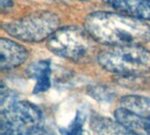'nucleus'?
Instances as JSON below:
<instances>
[{
  "label": "nucleus",
  "instance_id": "f257e3e1",
  "mask_svg": "<svg viewBox=\"0 0 150 135\" xmlns=\"http://www.w3.org/2000/svg\"><path fill=\"white\" fill-rule=\"evenodd\" d=\"M84 26L97 42L108 46L142 45L150 42L149 25L130 15L96 11L85 18Z\"/></svg>",
  "mask_w": 150,
  "mask_h": 135
},
{
  "label": "nucleus",
  "instance_id": "f03ea898",
  "mask_svg": "<svg viewBox=\"0 0 150 135\" xmlns=\"http://www.w3.org/2000/svg\"><path fill=\"white\" fill-rule=\"evenodd\" d=\"M96 41L85 29L70 26L58 28L47 41V49L69 61L84 64L96 55Z\"/></svg>",
  "mask_w": 150,
  "mask_h": 135
},
{
  "label": "nucleus",
  "instance_id": "7ed1b4c3",
  "mask_svg": "<svg viewBox=\"0 0 150 135\" xmlns=\"http://www.w3.org/2000/svg\"><path fill=\"white\" fill-rule=\"evenodd\" d=\"M98 62L105 71L123 77H137L150 73V51L142 45L114 46L101 52Z\"/></svg>",
  "mask_w": 150,
  "mask_h": 135
},
{
  "label": "nucleus",
  "instance_id": "20e7f679",
  "mask_svg": "<svg viewBox=\"0 0 150 135\" xmlns=\"http://www.w3.org/2000/svg\"><path fill=\"white\" fill-rule=\"evenodd\" d=\"M60 25L56 13L50 11H36L18 19L2 25V28L11 36L25 42H39L47 39Z\"/></svg>",
  "mask_w": 150,
  "mask_h": 135
},
{
  "label": "nucleus",
  "instance_id": "39448f33",
  "mask_svg": "<svg viewBox=\"0 0 150 135\" xmlns=\"http://www.w3.org/2000/svg\"><path fill=\"white\" fill-rule=\"evenodd\" d=\"M1 135H36L43 130V115L28 101H17L1 111Z\"/></svg>",
  "mask_w": 150,
  "mask_h": 135
},
{
  "label": "nucleus",
  "instance_id": "423d86ee",
  "mask_svg": "<svg viewBox=\"0 0 150 135\" xmlns=\"http://www.w3.org/2000/svg\"><path fill=\"white\" fill-rule=\"evenodd\" d=\"M27 50L18 43L6 38L0 40V67L10 70L19 66L26 60Z\"/></svg>",
  "mask_w": 150,
  "mask_h": 135
},
{
  "label": "nucleus",
  "instance_id": "0eeeda50",
  "mask_svg": "<svg viewBox=\"0 0 150 135\" xmlns=\"http://www.w3.org/2000/svg\"><path fill=\"white\" fill-rule=\"evenodd\" d=\"M51 62L49 60H40L31 64L26 69L27 75L35 80L33 94L46 92L51 87Z\"/></svg>",
  "mask_w": 150,
  "mask_h": 135
},
{
  "label": "nucleus",
  "instance_id": "6e6552de",
  "mask_svg": "<svg viewBox=\"0 0 150 135\" xmlns=\"http://www.w3.org/2000/svg\"><path fill=\"white\" fill-rule=\"evenodd\" d=\"M112 7L144 20H150L149 0H103Z\"/></svg>",
  "mask_w": 150,
  "mask_h": 135
},
{
  "label": "nucleus",
  "instance_id": "1a4fd4ad",
  "mask_svg": "<svg viewBox=\"0 0 150 135\" xmlns=\"http://www.w3.org/2000/svg\"><path fill=\"white\" fill-rule=\"evenodd\" d=\"M91 126L98 135H139L116 120L99 115L92 116Z\"/></svg>",
  "mask_w": 150,
  "mask_h": 135
},
{
  "label": "nucleus",
  "instance_id": "9d476101",
  "mask_svg": "<svg viewBox=\"0 0 150 135\" xmlns=\"http://www.w3.org/2000/svg\"><path fill=\"white\" fill-rule=\"evenodd\" d=\"M120 107L144 118L150 116V98L142 96H126L120 99Z\"/></svg>",
  "mask_w": 150,
  "mask_h": 135
},
{
  "label": "nucleus",
  "instance_id": "9b49d317",
  "mask_svg": "<svg viewBox=\"0 0 150 135\" xmlns=\"http://www.w3.org/2000/svg\"><path fill=\"white\" fill-rule=\"evenodd\" d=\"M114 118L117 122L131 130L143 128L144 122L146 119L122 107L118 108L114 111Z\"/></svg>",
  "mask_w": 150,
  "mask_h": 135
},
{
  "label": "nucleus",
  "instance_id": "f8f14e48",
  "mask_svg": "<svg viewBox=\"0 0 150 135\" xmlns=\"http://www.w3.org/2000/svg\"><path fill=\"white\" fill-rule=\"evenodd\" d=\"M85 116L81 112L77 111L75 118L72 122L64 128H60L62 135H91L84 128Z\"/></svg>",
  "mask_w": 150,
  "mask_h": 135
},
{
  "label": "nucleus",
  "instance_id": "ddd939ff",
  "mask_svg": "<svg viewBox=\"0 0 150 135\" xmlns=\"http://www.w3.org/2000/svg\"><path fill=\"white\" fill-rule=\"evenodd\" d=\"M88 94L101 103H110L116 96L113 90L105 86H91L88 88Z\"/></svg>",
  "mask_w": 150,
  "mask_h": 135
},
{
  "label": "nucleus",
  "instance_id": "4468645a",
  "mask_svg": "<svg viewBox=\"0 0 150 135\" xmlns=\"http://www.w3.org/2000/svg\"><path fill=\"white\" fill-rule=\"evenodd\" d=\"M15 102H17V96L16 95L6 86L4 85V83L1 84V95H0V108L1 111L5 110L11 104H13Z\"/></svg>",
  "mask_w": 150,
  "mask_h": 135
},
{
  "label": "nucleus",
  "instance_id": "2eb2a0df",
  "mask_svg": "<svg viewBox=\"0 0 150 135\" xmlns=\"http://www.w3.org/2000/svg\"><path fill=\"white\" fill-rule=\"evenodd\" d=\"M12 5H13V3L11 0H1V10L3 11L11 8Z\"/></svg>",
  "mask_w": 150,
  "mask_h": 135
},
{
  "label": "nucleus",
  "instance_id": "dca6fc26",
  "mask_svg": "<svg viewBox=\"0 0 150 135\" xmlns=\"http://www.w3.org/2000/svg\"><path fill=\"white\" fill-rule=\"evenodd\" d=\"M143 129L145 130L147 134L150 135V116L146 118L145 122H144V126H143Z\"/></svg>",
  "mask_w": 150,
  "mask_h": 135
},
{
  "label": "nucleus",
  "instance_id": "f3484780",
  "mask_svg": "<svg viewBox=\"0 0 150 135\" xmlns=\"http://www.w3.org/2000/svg\"><path fill=\"white\" fill-rule=\"evenodd\" d=\"M149 2H150V0H149Z\"/></svg>",
  "mask_w": 150,
  "mask_h": 135
}]
</instances>
